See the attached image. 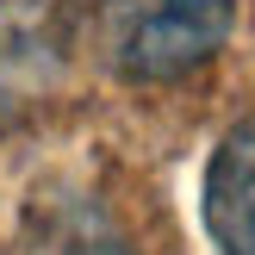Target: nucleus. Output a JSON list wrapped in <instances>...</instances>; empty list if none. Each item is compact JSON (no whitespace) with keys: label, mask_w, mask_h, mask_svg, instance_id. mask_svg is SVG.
I'll list each match as a JSON object with an SVG mask.
<instances>
[{"label":"nucleus","mask_w":255,"mask_h":255,"mask_svg":"<svg viewBox=\"0 0 255 255\" xmlns=\"http://www.w3.org/2000/svg\"><path fill=\"white\" fill-rule=\"evenodd\" d=\"M206 231L218 255H255V119L231 125L206 162Z\"/></svg>","instance_id":"obj_2"},{"label":"nucleus","mask_w":255,"mask_h":255,"mask_svg":"<svg viewBox=\"0 0 255 255\" xmlns=\"http://www.w3.org/2000/svg\"><path fill=\"white\" fill-rule=\"evenodd\" d=\"M81 19L112 75L181 81L224 50L237 0H81Z\"/></svg>","instance_id":"obj_1"}]
</instances>
